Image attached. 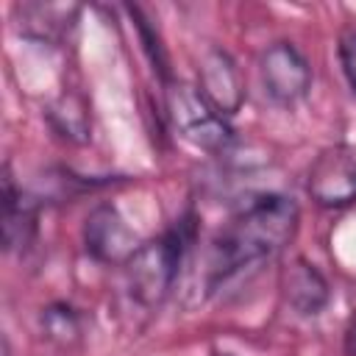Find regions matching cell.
<instances>
[{"mask_svg": "<svg viewBox=\"0 0 356 356\" xmlns=\"http://www.w3.org/2000/svg\"><path fill=\"white\" fill-rule=\"evenodd\" d=\"M300 225V209L295 197L281 192L253 195L228 225L211 239L206 256V295L220 292L231 278L261 261L275 259L289 248Z\"/></svg>", "mask_w": 356, "mask_h": 356, "instance_id": "obj_1", "label": "cell"}, {"mask_svg": "<svg viewBox=\"0 0 356 356\" xmlns=\"http://www.w3.org/2000/svg\"><path fill=\"white\" fill-rule=\"evenodd\" d=\"M195 242V217L184 214L175 220L172 228L159 234L156 239H147L136 248V253L125 261V286L128 295L145 306L156 309L167 300L172 292L181 264L189 253V245Z\"/></svg>", "mask_w": 356, "mask_h": 356, "instance_id": "obj_2", "label": "cell"}, {"mask_svg": "<svg viewBox=\"0 0 356 356\" xmlns=\"http://www.w3.org/2000/svg\"><path fill=\"white\" fill-rule=\"evenodd\" d=\"M164 86H167L164 89L167 114L178 128V134L200 150H209V153L228 150V145L234 142V128L228 117H222L206 100V95L186 81H170Z\"/></svg>", "mask_w": 356, "mask_h": 356, "instance_id": "obj_3", "label": "cell"}, {"mask_svg": "<svg viewBox=\"0 0 356 356\" xmlns=\"http://www.w3.org/2000/svg\"><path fill=\"white\" fill-rule=\"evenodd\" d=\"M259 81L275 106H295L312 89V64L298 44L278 39L259 56Z\"/></svg>", "mask_w": 356, "mask_h": 356, "instance_id": "obj_4", "label": "cell"}, {"mask_svg": "<svg viewBox=\"0 0 356 356\" xmlns=\"http://www.w3.org/2000/svg\"><path fill=\"white\" fill-rule=\"evenodd\" d=\"M306 192L320 209H348L356 203V150L325 147L306 170Z\"/></svg>", "mask_w": 356, "mask_h": 356, "instance_id": "obj_5", "label": "cell"}, {"mask_svg": "<svg viewBox=\"0 0 356 356\" xmlns=\"http://www.w3.org/2000/svg\"><path fill=\"white\" fill-rule=\"evenodd\" d=\"M81 242L89 259H95L97 264H122V267L142 245L136 231L128 225V220L114 203H97L86 214L81 228Z\"/></svg>", "mask_w": 356, "mask_h": 356, "instance_id": "obj_6", "label": "cell"}, {"mask_svg": "<svg viewBox=\"0 0 356 356\" xmlns=\"http://www.w3.org/2000/svg\"><path fill=\"white\" fill-rule=\"evenodd\" d=\"M278 292H281V300L298 317H317L331 300L328 278L320 273L317 264H312L303 256H295L281 267Z\"/></svg>", "mask_w": 356, "mask_h": 356, "instance_id": "obj_7", "label": "cell"}, {"mask_svg": "<svg viewBox=\"0 0 356 356\" xmlns=\"http://www.w3.org/2000/svg\"><path fill=\"white\" fill-rule=\"evenodd\" d=\"M3 248L25 253L39 234V197L14 184L11 170L3 167Z\"/></svg>", "mask_w": 356, "mask_h": 356, "instance_id": "obj_8", "label": "cell"}, {"mask_svg": "<svg viewBox=\"0 0 356 356\" xmlns=\"http://www.w3.org/2000/svg\"><path fill=\"white\" fill-rule=\"evenodd\" d=\"M197 89L206 95V100L222 117L236 114L242 106V97H245L239 70H236L234 58L220 47H209L203 53V58L197 64Z\"/></svg>", "mask_w": 356, "mask_h": 356, "instance_id": "obj_9", "label": "cell"}, {"mask_svg": "<svg viewBox=\"0 0 356 356\" xmlns=\"http://www.w3.org/2000/svg\"><path fill=\"white\" fill-rule=\"evenodd\" d=\"M14 14L19 17V31L36 42L56 44L61 42L72 25L78 6H56V3H25L14 6Z\"/></svg>", "mask_w": 356, "mask_h": 356, "instance_id": "obj_10", "label": "cell"}, {"mask_svg": "<svg viewBox=\"0 0 356 356\" xmlns=\"http://www.w3.org/2000/svg\"><path fill=\"white\" fill-rule=\"evenodd\" d=\"M39 331L50 345H56L61 350H70L81 342L83 323H81V314L72 303L53 300V303L42 306V312H39Z\"/></svg>", "mask_w": 356, "mask_h": 356, "instance_id": "obj_11", "label": "cell"}, {"mask_svg": "<svg viewBox=\"0 0 356 356\" xmlns=\"http://www.w3.org/2000/svg\"><path fill=\"white\" fill-rule=\"evenodd\" d=\"M47 120L50 125L70 142H86L89 139V111H86V100L75 92H64L56 103H50L47 108Z\"/></svg>", "mask_w": 356, "mask_h": 356, "instance_id": "obj_12", "label": "cell"}, {"mask_svg": "<svg viewBox=\"0 0 356 356\" xmlns=\"http://www.w3.org/2000/svg\"><path fill=\"white\" fill-rule=\"evenodd\" d=\"M337 53H339V67H342V75H345L348 86L356 92V31H345V33L339 36Z\"/></svg>", "mask_w": 356, "mask_h": 356, "instance_id": "obj_13", "label": "cell"}, {"mask_svg": "<svg viewBox=\"0 0 356 356\" xmlns=\"http://www.w3.org/2000/svg\"><path fill=\"white\" fill-rule=\"evenodd\" d=\"M342 348H345V356H356V314L350 317V323H348V328H345Z\"/></svg>", "mask_w": 356, "mask_h": 356, "instance_id": "obj_14", "label": "cell"}]
</instances>
